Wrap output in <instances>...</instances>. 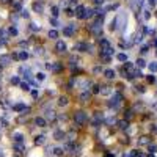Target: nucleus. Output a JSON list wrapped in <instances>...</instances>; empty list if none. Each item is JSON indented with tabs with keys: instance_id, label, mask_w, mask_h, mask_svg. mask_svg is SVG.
<instances>
[{
	"instance_id": "1",
	"label": "nucleus",
	"mask_w": 157,
	"mask_h": 157,
	"mask_svg": "<svg viewBox=\"0 0 157 157\" xmlns=\"http://www.w3.org/2000/svg\"><path fill=\"white\" fill-rule=\"evenodd\" d=\"M102 20H104V16H102V17H98V20L90 27V31L94 33V35H101V33H102Z\"/></svg>"
},
{
	"instance_id": "2",
	"label": "nucleus",
	"mask_w": 157,
	"mask_h": 157,
	"mask_svg": "<svg viewBox=\"0 0 157 157\" xmlns=\"http://www.w3.org/2000/svg\"><path fill=\"white\" fill-rule=\"evenodd\" d=\"M115 20H116V28L123 30L127 25V16H126V13H120V16L115 17Z\"/></svg>"
},
{
	"instance_id": "3",
	"label": "nucleus",
	"mask_w": 157,
	"mask_h": 157,
	"mask_svg": "<svg viewBox=\"0 0 157 157\" xmlns=\"http://www.w3.org/2000/svg\"><path fill=\"white\" fill-rule=\"evenodd\" d=\"M74 120H75V123L77 124H85L86 123V120H88V116H86V113L85 112H82V110H79V112H75L74 113Z\"/></svg>"
},
{
	"instance_id": "4",
	"label": "nucleus",
	"mask_w": 157,
	"mask_h": 157,
	"mask_svg": "<svg viewBox=\"0 0 157 157\" xmlns=\"http://www.w3.org/2000/svg\"><path fill=\"white\" fill-rule=\"evenodd\" d=\"M120 102H121V94H115L113 99L109 102V105H110L112 109H118V107H120Z\"/></svg>"
},
{
	"instance_id": "5",
	"label": "nucleus",
	"mask_w": 157,
	"mask_h": 157,
	"mask_svg": "<svg viewBox=\"0 0 157 157\" xmlns=\"http://www.w3.org/2000/svg\"><path fill=\"white\" fill-rule=\"evenodd\" d=\"M11 61H13V57H11V55H2V57H0V64H2V66H9Z\"/></svg>"
},
{
	"instance_id": "6",
	"label": "nucleus",
	"mask_w": 157,
	"mask_h": 157,
	"mask_svg": "<svg viewBox=\"0 0 157 157\" xmlns=\"http://www.w3.org/2000/svg\"><path fill=\"white\" fill-rule=\"evenodd\" d=\"M35 124L39 126V127H46V126H47V121H46V118H42V116H36V118H35Z\"/></svg>"
},
{
	"instance_id": "7",
	"label": "nucleus",
	"mask_w": 157,
	"mask_h": 157,
	"mask_svg": "<svg viewBox=\"0 0 157 157\" xmlns=\"http://www.w3.org/2000/svg\"><path fill=\"white\" fill-rule=\"evenodd\" d=\"M75 50L88 52V44H85V42H77V44H75Z\"/></svg>"
},
{
	"instance_id": "8",
	"label": "nucleus",
	"mask_w": 157,
	"mask_h": 157,
	"mask_svg": "<svg viewBox=\"0 0 157 157\" xmlns=\"http://www.w3.org/2000/svg\"><path fill=\"white\" fill-rule=\"evenodd\" d=\"M33 9H35L36 13H42V11H44V5H42L41 2H35V3H33Z\"/></svg>"
},
{
	"instance_id": "9",
	"label": "nucleus",
	"mask_w": 157,
	"mask_h": 157,
	"mask_svg": "<svg viewBox=\"0 0 157 157\" xmlns=\"http://www.w3.org/2000/svg\"><path fill=\"white\" fill-rule=\"evenodd\" d=\"M63 33H64V36H72V35H74V25H69V27H64Z\"/></svg>"
},
{
	"instance_id": "10",
	"label": "nucleus",
	"mask_w": 157,
	"mask_h": 157,
	"mask_svg": "<svg viewBox=\"0 0 157 157\" xmlns=\"http://www.w3.org/2000/svg\"><path fill=\"white\" fill-rule=\"evenodd\" d=\"M55 49H57L58 52H64V50H66V42H64V41H58L57 46H55Z\"/></svg>"
},
{
	"instance_id": "11",
	"label": "nucleus",
	"mask_w": 157,
	"mask_h": 157,
	"mask_svg": "<svg viewBox=\"0 0 157 157\" xmlns=\"http://www.w3.org/2000/svg\"><path fill=\"white\" fill-rule=\"evenodd\" d=\"M13 140H14L16 143H22V142H24V135H22L20 132H16V134H13Z\"/></svg>"
},
{
	"instance_id": "12",
	"label": "nucleus",
	"mask_w": 157,
	"mask_h": 157,
	"mask_svg": "<svg viewBox=\"0 0 157 157\" xmlns=\"http://www.w3.org/2000/svg\"><path fill=\"white\" fill-rule=\"evenodd\" d=\"M68 102H69V99H68L66 96H60V98H58V105H60V107H64Z\"/></svg>"
},
{
	"instance_id": "13",
	"label": "nucleus",
	"mask_w": 157,
	"mask_h": 157,
	"mask_svg": "<svg viewBox=\"0 0 157 157\" xmlns=\"http://www.w3.org/2000/svg\"><path fill=\"white\" fill-rule=\"evenodd\" d=\"M83 11H85V6L79 5V6L75 8V14H77V17H80V19H82V16H83Z\"/></svg>"
},
{
	"instance_id": "14",
	"label": "nucleus",
	"mask_w": 157,
	"mask_h": 157,
	"mask_svg": "<svg viewBox=\"0 0 157 157\" xmlns=\"http://www.w3.org/2000/svg\"><path fill=\"white\" fill-rule=\"evenodd\" d=\"M14 151H16L17 154H22V153H24V145H22V143H14Z\"/></svg>"
},
{
	"instance_id": "15",
	"label": "nucleus",
	"mask_w": 157,
	"mask_h": 157,
	"mask_svg": "<svg viewBox=\"0 0 157 157\" xmlns=\"http://www.w3.org/2000/svg\"><path fill=\"white\" fill-rule=\"evenodd\" d=\"M94 14V11L93 9H86L85 8V11H83V16H82V19H88V17H91Z\"/></svg>"
},
{
	"instance_id": "16",
	"label": "nucleus",
	"mask_w": 157,
	"mask_h": 157,
	"mask_svg": "<svg viewBox=\"0 0 157 157\" xmlns=\"http://www.w3.org/2000/svg\"><path fill=\"white\" fill-rule=\"evenodd\" d=\"M104 74H105L107 79H113V77H115V71H113V69H105Z\"/></svg>"
},
{
	"instance_id": "17",
	"label": "nucleus",
	"mask_w": 157,
	"mask_h": 157,
	"mask_svg": "<svg viewBox=\"0 0 157 157\" xmlns=\"http://www.w3.org/2000/svg\"><path fill=\"white\" fill-rule=\"evenodd\" d=\"M17 58H19V60H27V58H28V53H27L25 50H20V52L17 53Z\"/></svg>"
},
{
	"instance_id": "18",
	"label": "nucleus",
	"mask_w": 157,
	"mask_h": 157,
	"mask_svg": "<svg viewBox=\"0 0 157 157\" xmlns=\"http://www.w3.org/2000/svg\"><path fill=\"white\" fill-rule=\"evenodd\" d=\"M99 93H101V94H104V96H109V94L112 93V90H110V86H104L102 90H99Z\"/></svg>"
},
{
	"instance_id": "19",
	"label": "nucleus",
	"mask_w": 157,
	"mask_h": 157,
	"mask_svg": "<svg viewBox=\"0 0 157 157\" xmlns=\"http://www.w3.org/2000/svg\"><path fill=\"white\" fill-rule=\"evenodd\" d=\"M53 137H55V140H63V138H64V132H61V131H57V132L53 134Z\"/></svg>"
},
{
	"instance_id": "20",
	"label": "nucleus",
	"mask_w": 157,
	"mask_h": 157,
	"mask_svg": "<svg viewBox=\"0 0 157 157\" xmlns=\"http://www.w3.org/2000/svg\"><path fill=\"white\" fill-rule=\"evenodd\" d=\"M46 116H47L49 120H55V118H57V115H55L53 110H47V112H46Z\"/></svg>"
},
{
	"instance_id": "21",
	"label": "nucleus",
	"mask_w": 157,
	"mask_h": 157,
	"mask_svg": "<svg viewBox=\"0 0 157 157\" xmlns=\"http://www.w3.org/2000/svg\"><path fill=\"white\" fill-rule=\"evenodd\" d=\"M25 109H27V107H25L24 104H16V105H14V110H16V112H24Z\"/></svg>"
},
{
	"instance_id": "22",
	"label": "nucleus",
	"mask_w": 157,
	"mask_h": 157,
	"mask_svg": "<svg viewBox=\"0 0 157 157\" xmlns=\"http://www.w3.org/2000/svg\"><path fill=\"white\" fill-rule=\"evenodd\" d=\"M49 38H52V39L58 38V31H57V30H50V31H49Z\"/></svg>"
},
{
	"instance_id": "23",
	"label": "nucleus",
	"mask_w": 157,
	"mask_h": 157,
	"mask_svg": "<svg viewBox=\"0 0 157 157\" xmlns=\"http://www.w3.org/2000/svg\"><path fill=\"white\" fill-rule=\"evenodd\" d=\"M116 58H118L120 61H127V55H126V53H118Z\"/></svg>"
},
{
	"instance_id": "24",
	"label": "nucleus",
	"mask_w": 157,
	"mask_h": 157,
	"mask_svg": "<svg viewBox=\"0 0 157 157\" xmlns=\"http://www.w3.org/2000/svg\"><path fill=\"white\" fill-rule=\"evenodd\" d=\"M44 138H46L44 135H39V137H36L35 143H36V145H42V143H44Z\"/></svg>"
},
{
	"instance_id": "25",
	"label": "nucleus",
	"mask_w": 157,
	"mask_h": 157,
	"mask_svg": "<svg viewBox=\"0 0 157 157\" xmlns=\"http://www.w3.org/2000/svg\"><path fill=\"white\" fill-rule=\"evenodd\" d=\"M148 68H149V71H151V72H156V71H157V61H153Z\"/></svg>"
},
{
	"instance_id": "26",
	"label": "nucleus",
	"mask_w": 157,
	"mask_h": 157,
	"mask_svg": "<svg viewBox=\"0 0 157 157\" xmlns=\"http://www.w3.org/2000/svg\"><path fill=\"white\" fill-rule=\"evenodd\" d=\"M44 79H46V74H44V72H38V74H36V80H39V82H42Z\"/></svg>"
},
{
	"instance_id": "27",
	"label": "nucleus",
	"mask_w": 157,
	"mask_h": 157,
	"mask_svg": "<svg viewBox=\"0 0 157 157\" xmlns=\"http://www.w3.org/2000/svg\"><path fill=\"white\" fill-rule=\"evenodd\" d=\"M53 154H55L57 157L63 156V149H61V148H55V149H53Z\"/></svg>"
},
{
	"instance_id": "28",
	"label": "nucleus",
	"mask_w": 157,
	"mask_h": 157,
	"mask_svg": "<svg viewBox=\"0 0 157 157\" xmlns=\"http://www.w3.org/2000/svg\"><path fill=\"white\" fill-rule=\"evenodd\" d=\"M50 13H52L53 17H57V16H58V8H57V6H52V8H50Z\"/></svg>"
},
{
	"instance_id": "29",
	"label": "nucleus",
	"mask_w": 157,
	"mask_h": 157,
	"mask_svg": "<svg viewBox=\"0 0 157 157\" xmlns=\"http://www.w3.org/2000/svg\"><path fill=\"white\" fill-rule=\"evenodd\" d=\"M80 99H82L83 102L88 101V99H90V93H82V94H80Z\"/></svg>"
},
{
	"instance_id": "30",
	"label": "nucleus",
	"mask_w": 157,
	"mask_h": 157,
	"mask_svg": "<svg viewBox=\"0 0 157 157\" xmlns=\"http://www.w3.org/2000/svg\"><path fill=\"white\" fill-rule=\"evenodd\" d=\"M142 3H143V0H134V3H132V6H134V8L137 9V8H138V6L142 5Z\"/></svg>"
},
{
	"instance_id": "31",
	"label": "nucleus",
	"mask_w": 157,
	"mask_h": 157,
	"mask_svg": "<svg viewBox=\"0 0 157 157\" xmlns=\"http://www.w3.org/2000/svg\"><path fill=\"white\" fill-rule=\"evenodd\" d=\"M101 46H102V49L110 47V44H109V41H107V39H102V41H101Z\"/></svg>"
},
{
	"instance_id": "32",
	"label": "nucleus",
	"mask_w": 157,
	"mask_h": 157,
	"mask_svg": "<svg viewBox=\"0 0 157 157\" xmlns=\"http://www.w3.org/2000/svg\"><path fill=\"white\" fill-rule=\"evenodd\" d=\"M137 64H138L140 68H145V66H146V63H145V60H142V58H140V60H137Z\"/></svg>"
},
{
	"instance_id": "33",
	"label": "nucleus",
	"mask_w": 157,
	"mask_h": 157,
	"mask_svg": "<svg viewBox=\"0 0 157 157\" xmlns=\"http://www.w3.org/2000/svg\"><path fill=\"white\" fill-rule=\"evenodd\" d=\"M11 82H13L14 85H20V80H19V77H16V75H14V77L11 79Z\"/></svg>"
},
{
	"instance_id": "34",
	"label": "nucleus",
	"mask_w": 157,
	"mask_h": 157,
	"mask_svg": "<svg viewBox=\"0 0 157 157\" xmlns=\"http://www.w3.org/2000/svg\"><path fill=\"white\" fill-rule=\"evenodd\" d=\"M9 35H13V36H16V35H17V28H14V27H11V28H9Z\"/></svg>"
},
{
	"instance_id": "35",
	"label": "nucleus",
	"mask_w": 157,
	"mask_h": 157,
	"mask_svg": "<svg viewBox=\"0 0 157 157\" xmlns=\"http://www.w3.org/2000/svg\"><path fill=\"white\" fill-rule=\"evenodd\" d=\"M118 126H120L121 129H126V127H127V123H126V121H120V123H118Z\"/></svg>"
},
{
	"instance_id": "36",
	"label": "nucleus",
	"mask_w": 157,
	"mask_h": 157,
	"mask_svg": "<svg viewBox=\"0 0 157 157\" xmlns=\"http://www.w3.org/2000/svg\"><path fill=\"white\" fill-rule=\"evenodd\" d=\"M30 28H31L33 31H38V30H39V27H38L36 24H30Z\"/></svg>"
},
{
	"instance_id": "37",
	"label": "nucleus",
	"mask_w": 157,
	"mask_h": 157,
	"mask_svg": "<svg viewBox=\"0 0 157 157\" xmlns=\"http://www.w3.org/2000/svg\"><path fill=\"white\" fill-rule=\"evenodd\" d=\"M20 88H22V90H25V91H28V90H30L28 83H20Z\"/></svg>"
},
{
	"instance_id": "38",
	"label": "nucleus",
	"mask_w": 157,
	"mask_h": 157,
	"mask_svg": "<svg viewBox=\"0 0 157 157\" xmlns=\"http://www.w3.org/2000/svg\"><path fill=\"white\" fill-rule=\"evenodd\" d=\"M157 151V146L156 145H151V146H149V153H156Z\"/></svg>"
},
{
	"instance_id": "39",
	"label": "nucleus",
	"mask_w": 157,
	"mask_h": 157,
	"mask_svg": "<svg viewBox=\"0 0 157 157\" xmlns=\"http://www.w3.org/2000/svg\"><path fill=\"white\" fill-rule=\"evenodd\" d=\"M148 142H149V140H148V138H146V137H143V138H142V140H140V145H146V143H148Z\"/></svg>"
},
{
	"instance_id": "40",
	"label": "nucleus",
	"mask_w": 157,
	"mask_h": 157,
	"mask_svg": "<svg viewBox=\"0 0 157 157\" xmlns=\"http://www.w3.org/2000/svg\"><path fill=\"white\" fill-rule=\"evenodd\" d=\"M22 16H24V17H28V13H27V9H22Z\"/></svg>"
},
{
	"instance_id": "41",
	"label": "nucleus",
	"mask_w": 157,
	"mask_h": 157,
	"mask_svg": "<svg viewBox=\"0 0 157 157\" xmlns=\"http://www.w3.org/2000/svg\"><path fill=\"white\" fill-rule=\"evenodd\" d=\"M41 53H42V49H41V47H38V49H36V55H41Z\"/></svg>"
},
{
	"instance_id": "42",
	"label": "nucleus",
	"mask_w": 157,
	"mask_h": 157,
	"mask_svg": "<svg viewBox=\"0 0 157 157\" xmlns=\"http://www.w3.org/2000/svg\"><path fill=\"white\" fill-rule=\"evenodd\" d=\"M50 24H52V25H57V19H55V17H53V19H50Z\"/></svg>"
},
{
	"instance_id": "43",
	"label": "nucleus",
	"mask_w": 157,
	"mask_h": 157,
	"mask_svg": "<svg viewBox=\"0 0 157 157\" xmlns=\"http://www.w3.org/2000/svg\"><path fill=\"white\" fill-rule=\"evenodd\" d=\"M93 93H99V86H98V85H96V86L93 88Z\"/></svg>"
},
{
	"instance_id": "44",
	"label": "nucleus",
	"mask_w": 157,
	"mask_h": 157,
	"mask_svg": "<svg viewBox=\"0 0 157 157\" xmlns=\"http://www.w3.org/2000/svg\"><path fill=\"white\" fill-rule=\"evenodd\" d=\"M94 3H96V5H102V3H104V0H94Z\"/></svg>"
},
{
	"instance_id": "45",
	"label": "nucleus",
	"mask_w": 157,
	"mask_h": 157,
	"mask_svg": "<svg viewBox=\"0 0 157 157\" xmlns=\"http://www.w3.org/2000/svg\"><path fill=\"white\" fill-rule=\"evenodd\" d=\"M142 52H143V53H146V52H148V47H146V46H145V47H142Z\"/></svg>"
},
{
	"instance_id": "46",
	"label": "nucleus",
	"mask_w": 157,
	"mask_h": 157,
	"mask_svg": "<svg viewBox=\"0 0 157 157\" xmlns=\"http://www.w3.org/2000/svg\"><path fill=\"white\" fill-rule=\"evenodd\" d=\"M69 2H71L72 5H75V3H77V0H69Z\"/></svg>"
},
{
	"instance_id": "47",
	"label": "nucleus",
	"mask_w": 157,
	"mask_h": 157,
	"mask_svg": "<svg viewBox=\"0 0 157 157\" xmlns=\"http://www.w3.org/2000/svg\"><path fill=\"white\" fill-rule=\"evenodd\" d=\"M105 157H115V156H113V154H107Z\"/></svg>"
},
{
	"instance_id": "48",
	"label": "nucleus",
	"mask_w": 157,
	"mask_h": 157,
	"mask_svg": "<svg viewBox=\"0 0 157 157\" xmlns=\"http://www.w3.org/2000/svg\"><path fill=\"white\" fill-rule=\"evenodd\" d=\"M0 2H3V3H6V2H8V0H0Z\"/></svg>"
},
{
	"instance_id": "49",
	"label": "nucleus",
	"mask_w": 157,
	"mask_h": 157,
	"mask_svg": "<svg viewBox=\"0 0 157 157\" xmlns=\"http://www.w3.org/2000/svg\"><path fill=\"white\" fill-rule=\"evenodd\" d=\"M154 109H156V110H157V104H154Z\"/></svg>"
},
{
	"instance_id": "50",
	"label": "nucleus",
	"mask_w": 157,
	"mask_h": 157,
	"mask_svg": "<svg viewBox=\"0 0 157 157\" xmlns=\"http://www.w3.org/2000/svg\"><path fill=\"white\" fill-rule=\"evenodd\" d=\"M0 82H2V72H0Z\"/></svg>"
},
{
	"instance_id": "51",
	"label": "nucleus",
	"mask_w": 157,
	"mask_h": 157,
	"mask_svg": "<svg viewBox=\"0 0 157 157\" xmlns=\"http://www.w3.org/2000/svg\"><path fill=\"white\" fill-rule=\"evenodd\" d=\"M0 156H3V153H2V151H0Z\"/></svg>"
},
{
	"instance_id": "52",
	"label": "nucleus",
	"mask_w": 157,
	"mask_h": 157,
	"mask_svg": "<svg viewBox=\"0 0 157 157\" xmlns=\"http://www.w3.org/2000/svg\"><path fill=\"white\" fill-rule=\"evenodd\" d=\"M0 91H2V86H0Z\"/></svg>"
},
{
	"instance_id": "53",
	"label": "nucleus",
	"mask_w": 157,
	"mask_h": 157,
	"mask_svg": "<svg viewBox=\"0 0 157 157\" xmlns=\"http://www.w3.org/2000/svg\"><path fill=\"white\" fill-rule=\"evenodd\" d=\"M156 46H157V41H156Z\"/></svg>"
}]
</instances>
